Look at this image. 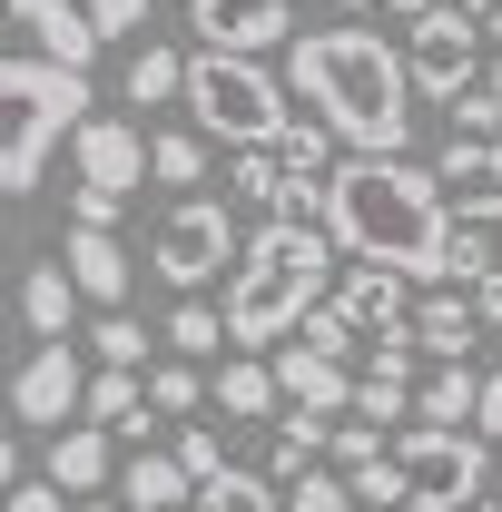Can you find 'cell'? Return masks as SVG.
Listing matches in <instances>:
<instances>
[{
  "label": "cell",
  "mask_w": 502,
  "mask_h": 512,
  "mask_svg": "<svg viewBox=\"0 0 502 512\" xmlns=\"http://www.w3.org/2000/svg\"><path fill=\"white\" fill-rule=\"evenodd\" d=\"M315 227L335 237V256L384 266V276H404V286H414V276L443 286V256H453V207H443L434 168H414V158H335Z\"/></svg>",
  "instance_id": "obj_2"
},
{
  "label": "cell",
  "mask_w": 502,
  "mask_h": 512,
  "mask_svg": "<svg viewBox=\"0 0 502 512\" xmlns=\"http://www.w3.org/2000/svg\"><path fill=\"white\" fill-rule=\"evenodd\" d=\"M30 40H40V60H60V69H99V50L109 40H128L138 20H148V0H0Z\"/></svg>",
  "instance_id": "obj_9"
},
{
  "label": "cell",
  "mask_w": 502,
  "mask_h": 512,
  "mask_svg": "<svg viewBox=\"0 0 502 512\" xmlns=\"http://www.w3.org/2000/svg\"><path fill=\"white\" fill-rule=\"evenodd\" d=\"M148 345H158V335H148L138 316H99V325H89V355H99V375H148V365H158Z\"/></svg>",
  "instance_id": "obj_27"
},
{
  "label": "cell",
  "mask_w": 502,
  "mask_h": 512,
  "mask_svg": "<svg viewBox=\"0 0 502 512\" xmlns=\"http://www.w3.org/2000/svg\"><path fill=\"white\" fill-rule=\"evenodd\" d=\"M40 483H60L69 503H99V493L119 483V444H109L99 424H69V434H50V453H40Z\"/></svg>",
  "instance_id": "obj_16"
},
{
  "label": "cell",
  "mask_w": 502,
  "mask_h": 512,
  "mask_svg": "<svg viewBox=\"0 0 502 512\" xmlns=\"http://www.w3.org/2000/svg\"><path fill=\"white\" fill-rule=\"evenodd\" d=\"M188 50H207V60L296 50V0H188Z\"/></svg>",
  "instance_id": "obj_11"
},
{
  "label": "cell",
  "mask_w": 502,
  "mask_h": 512,
  "mask_svg": "<svg viewBox=\"0 0 502 512\" xmlns=\"http://www.w3.org/2000/svg\"><path fill=\"white\" fill-rule=\"evenodd\" d=\"M473 345H483V325L463 296H424L414 306V355H434V365H473Z\"/></svg>",
  "instance_id": "obj_24"
},
{
  "label": "cell",
  "mask_w": 502,
  "mask_h": 512,
  "mask_svg": "<svg viewBox=\"0 0 502 512\" xmlns=\"http://www.w3.org/2000/svg\"><path fill=\"white\" fill-rule=\"evenodd\" d=\"M0 256H10V207H0Z\"/></svg>",
  "instance_id": "obj_40"
},
{
  "label": "cell",
  "mask_w": 502,
  "mask_h": 512,
  "mask_svg": "<svg viewBox=\"0 0 502 512\" xmlns=\"http://www.w3.org/2000/svg\"><path fill=\"white\" fill-rule=\"evenodd\" d=\"M384 10H394V20H404V30H414V20H434L443 0H384Z\"/></svg>",
  "instance_id": "obj_37"
},
{
  "label": "cell",
  "mask_w": 502,
  "mask_h": 512,
  "mask_svg": "<svg viewBox=\"0 0 502 512\" xmlns=\"http://www.w3.org/2000/svg\"><path fill=\"white\" fill-rule=\"evenodd\" d=\"M325 10H365V0H325Z\"/></svg>",
  "instance_id": "obj_42"
},
{
  "label": "cell",
  "mask_w": 502,
  "mask_h": 512,
  "mask_svg": "<svg viewBox=\"0 0 502 512\" xmlns=\"http://www.w3.org/2000/svg\"><path fill=\"white\" fill-rule=\"evenodd\" d=\"M325 306L355 325V345H384V335H404V325H414V306H404V276H384V266L335 276V296H325Z\"/></svg>",
  "instance_id": "obj_18"
},
{
  "label": "cell",
  "mask_w": 502,
  "mask_h": 512,
  "mask_svg": "<svg viewBox=\"0 0 502 512\" xmlns=\"http://www.w3.org/2000/svg\"><path fill=\"white\" fill-rule=\"evenodd\" d=\"M197 503V483L178 473V453L168 444H148V453H128L119 463V512H188Z\"/></svg>",
  "instance_id": "obj_20"
},
{
  "label": "cell",
  "mask_w": 502,
  "mask_h": 512,
  "mask_svg": "<svg viewBox=\"0 0 502 512\" xmlns=\"http://www.w3.org/2000/svg\"><path fill=\"white\" fill-rule=\"evenodd\" d=\"M119 99L128 109H168V99H188V50H168V40H138L119 69Z\"/></svg>",
  "instance_id": "obj_23"
},
{
  "label": "cell",
  "mask_w": 502,
  "mask_h": 512,
  "mask_svg": "<svg viewBox=\"0 0 502 512\" xmlns=\"http://www.w3.org/2000/svg\"><path fill=\"white\" fill-rule=\"evenodd\" d=\"M69 316H79V286H69V266H20V325L40 335V345H69Z\"/></svg>",
  "instance_id": "obj_22"
},
{
  "label": "cell",
  "mask_w": 502,
  "mask_h": 512,
  "mask_svg": "<svg viewBox=\"0 0 502 512\" xmlns=\"http://www.w3.org/2000/svg\"><path fill=\"white\" fill-rule=\"evenodd\" d=\"M286 89L345 158H404L414 138V79H404V50L384 30H296L286 50Z\"/></svg>",
  "instance_id": "obj_1"
},
{
  "label": "cell",
  "mask_w": 502,
  "mask_h": 512,
  "mask_svg": "<svg viewBox=\"0 0 502 512\" xmlns=\"http://www.w3.org/2000/svg\"><path fill=\"white\" fill-rule=\"evenodd\" d=\"M335 296V237L315 217H266L227 266V345H286L296 325Z\"/></svg>",
  "instance_id": "obj_3"
},
{
  "label": "cell",
  "mask_w": 502,
  "mask_h": 512,
  "mask_svg": "<svg viewBox=\"0 0 502 512\" xmlns=\"http://www.w3.org/2000/svg\"><path fill=\"white\" fill-rule=\"evenodd\" d=\"M266 365H276V394H286L296 424H335V414H355V365H315V355H296V345H276Z\"/></svg>",
  "instance_id": "obj_14"
},
{
  "label": "cell",
  "mask_w": 502,
  "mask_h": 512,
  "mask_svg": "<svg viewBox=\"0 0 502 512\" xmlns=\"http://www.w3.org/2000/svg\"><path fill=\"white\" fill-rule=\"evenodd\" d=\"M79 404H89V365H79V345H30V355L10 365V414H20V424L69 434Z\"/></svg>",
  "instance_id": "obj_12"
},
{
  "label": "cell",
  "mask_w": 502,
  "mask_h": 512,
  "mask_svg": "<svg viewBox=\"0 0 502 512\" xmlns=\"http://www.w3.org/2000/svg\"><path fill=\"white\" fill-rule=\"evenodd\" d=\"M325 453H335V473H365V463H384L394 444H384L375 424H335V434H325Z\"/></svg>",
  "instance_id": "obj_31"
},
{
  "label": "cell",
  "mask_w": 502,
  "mask_h": 512,
  "mask_svg": "<svg viewBox=\"0 0 502 512\" xmlns=\"http://www.w3.org/2000/svg\"><path fill=\"white\" fill-rule=\"evenodd\" d=\"M483 473H493L483 434H443V424H404L394 434V493H404V512H473Z\"/></svg>",
  "instance_id": "obj_6"
},
{
  "label": "cell",
  "mask_w": 502,
  "mask_h": 512,
  "mask_svg": "<svg viewBox=\"0 0 502 512\" xmlns=\"http://www.w3.org/2000/svg\"><path fill=\"white\" fill-rule=\"evenodd\" d=\"M286 345H296V355H315V365H355V325L335 316V306H315V316L296 325Z\"/></svg>",
  "instance_id": "obj_28"
},
{
  "label": "cell",
  "mask_w": 502,
  "mask_h": 512,
  "mask_svg": "<svg viewBox=\"0 0 502 512\" xmlns=\"http://www.w3.org/2000/svg\"><path fill=\"white\" fill-rule=\"evenodd\" d=\"M443 10H463L473 30H483V20H502V0H443Z\"/></svg>",
  "instance_id": "obj_38"
},
{
  "label": "cell",
  "mask_w": 502,
  "mask_h": 512,
  "mask_svg": "<svg viewBox=\"0 0 502 512\" xmlns=\"http://www.w3.org/2000/svg\"><path fill=\"white\" fill-rule=\"evenodd\" d=\"M434 188L453 207V227H502V138H443Z\"/></svg>",
  "instance_id": "obj_13"
},
{
  "label": "cell",
  "mask_w": 502,
  "mask_h": 512,
  "mask_svg": "<svg viewBox=\"0 0 502 512\" xmlns=\"http://www.w3.org/2000/svg\"><path fill=\"white\" fill-rule=\"evenodd\" d=\"M69 512H119V503H69Z\"/></svg>",
  "instance_id": "obj_41"
},
{
  "label": "cell",
  "mask_w": 502,
  "mask_h": 512,
  "mask_svg": "<svg viewBox=\"0 0 502 512\" xmlns=\"http://www.w3.org/2000/svg\"><path fill=\"white\" fill-rule=\"evenodd\" d=\"M188 128L207 138V148H276L286 128L306 119L296 109V89H286V69H266V60H207V50H188Z\"/></svg>",
  "instance_id": "obj_5"
},
{
  "label": "cell",
  "mask_w": 502,
  "mask_h": 512,
  "mask_svg": "<svg viewBox=\"0 0 502 512\" xmlns=\"http://www.w3.org/2000/svg\"><path fill=\"white\" fill-rule=\"evenodd\" d=\"M473 512H502V503H493V493H483V503H473Z\"/></svg>",
  "instance_id": "obj_43"
},
{
  "label": "cell",
  "mask_w": 502,
  "mask_h": 512,
  "mask_svg": "<svg viewBox=\"0 0 502 512\" xmlns=\"http://www.w3.org/2000/svg\"><path fill=\"white\" fill-rule=\"evenodd\" d=\"M158 345H168L178 365H207V355L227 345V316H217L207 296H188V306H168V325H158Z\"/></svg>",
  "instance_id": "obj_26"
},
{
  "label": "cell",
  "mask_w": 502,
  "mask_h": 512,
  "mask_svg": "<svg viewBox=\"0 0 502 512\" xmlns=\"http://www.w3.org/2000/svg\"><path fill=\"white\" fill-rule=\"evenodd\" d=\"M99 119L89 109V79L60 60H0V207L10 197H30L40 178H50V158H60L79 128Z\"/></svg>",
  "instance_id": "obj_4"
},
{
  "label": "cell",
  "mask_w": 502,
  "mask_h": 512,
  "mask_svg": "<svg viewBox=\"0 0 502 512\" xmlns=\"http://www.w3.org/2000/svg\"><path fill=\"white\" fill-rule=\"evenodd\" d=\"M207 394H217V414H237V424H286V394H276V365H266V355H227V365L207 375Z\"/></svg>",
  "instance_id": "obj_19"
},
{
  "label": "cell",
  "mask_w": 502,
  "mask_h": 512,
  "mask_svg": "<svg viewBox=\"0 0 502 512\" xmlns=\"http://www.w3.org/2000/svg\"><path fill=\"white\" fill-rule=\"evenodd\" d=\"M483 444H493V463H502V375L483 384Z\"/></svg>",
  "instance_id": "obj_35"
},
{
  "label": "cell",
  "mask_w": 502,
  "mask_h": 512,
  "mask_svg": "<svg viewBox=\"0 0 502 512\" xmlns=\"http://www.w3.org/2000/svg\"><path fill=\"white\" fill-rule=\"evenodd\" d=\"M60 266H69V286H79V306H99V316H119L128 306V247L109 237V227H69V247H60Z\"/></svg>",
  "instance_id": "obj_17"
},
{
  "label": "cell",
  "mask_w": 502,
  "mask_h": 512,
  "mask_svg": "<svg viewBox=\"0 0 502 512\" xmlns=\"http://www.w3.org/2000/svg\"><path fill=\"white\" fill-rule=\"evenodd\" d=\"M237 247H247V227H237V207H227V197H178V207L158 217V237H148V276L188 306L207 276H227V266H237Z\"/></svg>",
  "instance_id": "obj_7"
},
{
  "label": "cell",
  "mask_w": 502,
  "mask_h": 512,
  "mask_svg": "<svg viewBox=\"0 0 502 512\" xmlns=\"http://www.w3.org/2000/svg\"><path fill=\"white\" fill-rule=\"evenodd\" d=\"M69 158H79V188H69V227H119V207L128 188L148 178V128H128V119H99L69 138Z\"/></svg>",
  "instance_id": "obj_8"
},
{
  "label": "cell",
  "mask_w": 502,
  "mask_h": 512,
  "mask_svg": "<svg viewBox=\"0 0 502 512\" xmlns=\"http://www.w3.org/2000/svg\"><path fill=\"white\" fill-rule=\"evenodd\" d=\"M168 453H178V473H188L197 493H207V483H217V473H227V444H217V434H207V424H178V444H168Z\"/></svg>",
  "instance_id": "obj_30"
},
{
  "label": "cell",
  "mask_w": 502,
  "mask_h": 512,
  "mask_svg": "<svg viewBox=\"0 0 502 512\" xmlns=\"http://www.w3.org/2000/svg\"><path fill=\"white\" fill-rule=\"evenodd\" d=\"M453 138H502V99L493 89H463V99H453Z\"/></svg>",
  "instance_id": "obj_32"
},
{
  "label": "cell",
  "mask_w": 502,
  "mask_h": 512,
  "mask_svg": "<svg viewBox=\"0 0 502 512\" xmlns=\"http://www.w3.org/2000/svg\"><path fill=\"white\" fill-rule=\"evenodd\" d=\"M197 394H207L197 365H178V355H158V365H148V414H197Z\"/></svg>",
  "instance_id": "obj_29"
},
{
  "label": "cell",
  "mask_w": 502,
  "mask_h": 512,
  "mask_svg": "<svg viewBox=\"0 0 502 512\" xmlns=\"http://www.w3.org/2000/svg\"><path fill=\"white\" fill-rule=\"evenodd\" d=\"M463 306H473V325H483V335H502V266L473 286V296H463Z\"/></svg>",
  "instance_id": "obj_34"
},
{
  "label": "cell",
  "mask_w": 502,
  "mask_h": 512,
  "mask_svg": "<svg viewBox=\"0 0 502 512\" xmlns=\"http://www.w3.org/2000/svg\"><path fill=\"white\" fill-rule=\"evenodd\" d=\"M414 394H424V384H414V325H404V335H384L375 355H365V375H355V424H404V414H414Z\"/></svg>",
  "instance_id": "obj_15"
},
{
  "label": "cell",
  "mask_w": 502,
  "mask_h": 512,
  "mask_svg": "<svg viewBox=\"0 0 502 512\" xmlns=\"http://www.w3.org/2000/svg\"><path fill=\"white\" fill-rule=\"evenodd\" d=\"M404 79H414V99L453 109L463 89H483V30H473L463 10H434V20H414V30H404Z\"/></svg>",
  "instance_id": "obj_10"
},
{
  "label": "cell",
  "mask_w": 502,
  "mask_h": 512,
  "mask_svg": "<svg viewBox=\"0 0 502 512\" xmlns=\"http://www.w3.org/2000/svg\"><path fill=\"white\" fill-rule=\"evenodd\" d=\"M148 178L178 188V197H197L207 188V138H197V128H148Z\"/></svg>",
  "instance_id": "obj_25"
},
{
  "label": "cell",
  "mask_w": 502,
  "mask_h": 512,
  "mask_svg": "<svg viewBox=\"0 0 502 512\" xmlns=\"http://www.w3.org/2000/svg\"><path fill=\"white\" fill-rule=\"evenodd\" d=\"M188 512H207V503H188Z\"/></svg>",
  "instance_id": "obj_44"
},
{
  "label": "cell",
  "mask_w": 502,
  "mask_h": 512,
  "mask_svg": "<svg viewBox=\"0 0 502 512\" xmlns=\"http://www.w3.org/2000/svg\"><path fill=\"white\" fill-rule=\"evenodd\" d=\"M0 512H69V493H60V483H40V473H30V483H20V493H10Z\"/></svg>",
  "instance_id": "obj_33"
},
{
  "label": "cell",
  "mask_w": 502,
  "mask_h": 512,
  "mask_svg": "<svg viewBox=\"0 0 502 512\" xmlns=\"http://www.w3.org/2000/svg\"><path fill=\"white\" fill-rule=\"evenodd\" d=\"M483 384L473 365H434L424 375V394H414V424H443V434H483Z\"/></svg>",
  "instance_id": "obj_21"
},
{
  "label": "cell",
  "mask_w": 502,
  "mask_h": 512,
  "mask_svg": "<svg viewBox=\"0 0 502 512\" xmlns=\"http://www.w3.org/2000/svg\"><path fill=\"white\" fill-rule=\"evenodd\" d=\"M483 89H493V99H502V60H493V69H483Z\"/></svg>",
  "instance_id": "obj_39"
},
{
  "label": "cell",
  "mask_w": 502,
  "mask_h": 512,
  "mask_svg": "<svg viewBox=\"0 0 502 512\" xmlns=\"http://www.w3.org/2000/svg\"><path fill=\"white\" fill-rule=\"evenodd\" d=\"M20 483H30V473H20V444H10V434H0V503H10V493H20Z\"/></svg>",
  "instance_id": "obj_36"
}]
</instances>
